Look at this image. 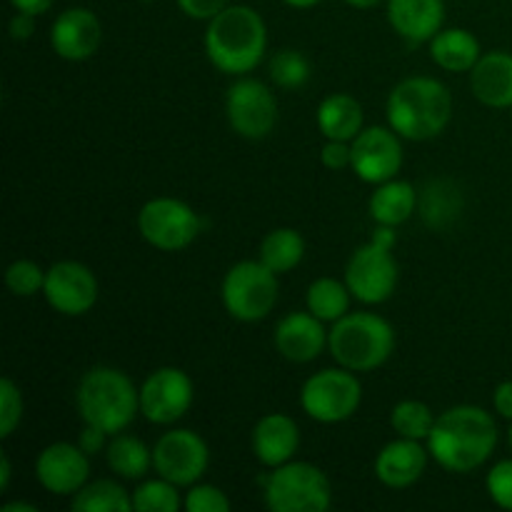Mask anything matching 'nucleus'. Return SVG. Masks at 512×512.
<instances>
[{
  "instance_id": "obj_1",
  "label": "nucleus",
  "mask_w": 512,
  "mask_h": 512,
  "mask_svg": "<svg viewBox=\"0 0 512 512\" xmlns=\"http://www.w3.org/2000/svg\"><path fill=\"white\" fill-rule=\"evenodd\" d=\"M498 423L478 405H455L438 415L425 440L430 458L448 473H473L493 458L498 448Z\"/></svg>"
},
{
  "instance_id": "obj_2",
  "label": "nucleus",
  "mask_w": 512,
  "mask_h": 512,
  "mask_svg": "<svg viewBox=\"0 0 512 512\" xmlns=\"http://www.w3.org/2000/svg\"><path fill=\"white\" fill-rule=\"evenodd\" d=\"M268 50V25L250 5H228L208 20L205 53L210 63L225 75L243 78L253 73Z\"/></svg>"
},
{
  "instance_id": "obj_3",
  "label": "nucleus",
  "mask_w": 512,
  "mask_h": 512,
  "mask_svg": "<svg viewBox=\"0 0 512 512\" xmlns=\"http://www.w3.org/2000/svg\"><path fill=\"white\" fill-rule=\"evenodd\" d=\"M453 118L448 85L428 75L400 80L388 95V123L403 140H433Z\"/></svg>"
},
{
  "instance_id": "obj_4",
  "label": "nucleus",
  "mask_w": 512,
  "mask_h": 512,
  "mask_svg": "<svg viewBox=\"0 0 512 512\" xmlns=\"http://www.w3.org/2000/svg\"><path fill=\"white\" fill-rule=\"evenodd\" d=\"M75 403L85 425H95L113 438L140 413V390L123 370L98 365L80 378Z\"/></svg>"
},
{
  "instance_id": "obj_5",
  "label": "nucleus",
  "mask_w": 512,
  "mask_h": 512,
  "mask_svg": "<svg viewBox=\"0 0 512 512\" xmlns=\"http://www.w3.org/2000/svg\"><path fill=\"white\" fill-rule=\"evenodd\" d=\"M330 355L353 373H370L390 360L395 350V330L380 315L360 310L335 320L328 333Z\"/></svg>"
},
{
  "instance_id": "obj_6",
  "label": "nucleus",
  "mask_w": 512,
  "mask_h": 512,
  "mask_svg": "<svg viewBox=\"0 0 512 512\" xmlns=\"http://www.w3.org/2000/svg\"><path fill=\"white\" fill-rule=\"evenodd\" d=\"M395 240H398L395 228L378 225L370 243L360 245L350 255L345 265V285L355 300L365 305H380L393 298L400 278L398 260L393 255Z\"/></svg>"
},
{
  "instance_id": "obj_7",
  "label": "nucleus",
  "mask_w": 512,
  "mask_h": 512,
  "mask_svg": "<svg viewBox=\"0 0 512 512\" xmlns=\"http://www.w3.org/2000/svg\"><path fill=\"white\" fill-rule=\"evenodd\" d=\"M263 498L273 512H325L333 505V485L313 463L290 460L270 468L263 480Z\"/></svg>"
},
{
  "instance_id": "obj_8",
  "label": "nucleus",
  "mask_w": 512,
  "mask_h": 512,
  "mask_svg": "<svg viewBox=\"0 0 512 512\" xmlns=\"http://www.w3.org/2000/svg\"><path fill=\"white\" fill-rule=\"evenodd\" d=\"M220 298L230 318L240 323H258L273 313L278 303V273L263 260H240L225 273Z\"/></svg>"
},
{
  "instance_id": "obj_9",
  "label": "nucleus",
  "mask_w": 512,
  "mask_h": 512,
  "mask_svg": "<svg viewBox=\"0 0 512 512\" xmlns=\"http://www.w3.org/2000/svg\"><path fill=\"white\" fill-rule=\"evenodd\" d=\"M363 403V385L348 368H325L310 375L300 390V408L310 420L323 425L345 423Z\"/></svg>"
},
{
  "instance_id": "obj_10",
  "label": "nucleus",
  "mask_w": 512,
  "mask_h": 512,
  "mask_svg": "<svg viewBox=\"0 0 512 512\" xmlns=\"http://www.w3.org/2000/svg\"><path fill=\"white\" fill-rule=\"evenodd\" d=\"M138 230L143 240L163 253H178L203 230V220L190 208L188 203L178 198H153L140 208Z\"/></svg>"
},
{
  "instance_id": "obj_11",
  "label": "nucleus",
  "mask_w": 512,
  "mask_h": 512,
  "mask_svg": "<svg viewBox=\"0 0 512 512\" xmlns=\"http://www.w3.org/2000/svg\"><path fill=\"white\" fill-rule=\"evenodd\" d=\"M210 463L208 443L188 428L168 430L153 445V470L178 488L200 483Z\"/></svg>"
},
{
  "instance_id": "obj_12",
  "label": "nucleus",
  "mask_w": 512,
  "mask_h": 512,
  "mask_svg": "<svg viewBox=\"0 0 512 512\" xmlns=\"http://www.w3.org/2000/svg\"><path fill=\"white\" fill-rule=\"evenodd\" d=\"M228 123L240 138L263 140L278 123V100L265 83L255 78H240L230 85L225 98Z\"/></svg>"
},
{
  "instance_id": "obj_13",
  "label": "nucleus",
  "mask_w": 512,
  "mask_h": 512,
  "mask_svg": "<svg viewBox=\"0 0 512 512\" xmlns=\"http://www.w3.org/2000/svg\"><path fill=\"white\" fill-rule=\"evenodd\" d=\"M195 388L185 370L158 368L140 385V413L153 425H173L193 408Z\"/></svg>"
},
{
  "instance_id": "obj_14",
  "label": "nucleus",
  "mask_w": 512,
  "mask_h": 512,
  "mask_svg": "<svg viewBox=\"0 0 512 512\" xmlns=\"http://www.w3.org/2000/svg\"><path fill=\"white\" fill-rule=\"evenodd\" d=\"M43 295L55 313L80 318L98 303V278L88 265L78 260H60L45 273Z\"/></svg>"
},
{
  "instance_id": "obj_15",
  "label": "nucleus",
  "mask_w": 512,
  "mask_h": 512,
  "mask_svg": "<svg viewBox=\"0 0 512 512\" xmlns=\"http://www.w3.org/2000/svg\"><path fill=\"white\" fill-rule=\"evenodd\" d=\"M400 140L403 138L393 128H383V125H370V128L360 130L358 138L350 143L353 173L370 185L398 178L400 168H403V143Z\"/></svg>"
},
{
  "instance_id": "obj_16",
  "label": "nucleus",
  "mask_w": 512,
  "mask_h": 512,
  "mask_svg": "<svg viewBox=\"0 0 512 512\" xmlns=\"http://www.w3.org/2000/svg\"><path fill=\"white\" fill-rule=\"evenodd\" d=\"M35 478L48 493L73 498L90 478V455L75 443H53L40 450Z\"/></svg>"
},
{
  "instance_id": "obj_17",
  "label": "nucleus",
  "mask_w": 512,
  "mask_h": 512,
  "mask_svg": "<svg viewBox=\"0 0 512 512\" xmlns=\"http://www.w3.org/2000/svg\"><path fill=\"white\" fill-rule=\"evenodd\" d=\"M100 43H103V25L90 8L63 10L50 28V45L55 55L70 63L93 58Z\"/></svg>"
},
{
  "instance_id": "obj_18",
  "label": "nucleus",
  "mask_w": 512,
  "mask_h": 512,
  "mask_svg": "<svg viewBox=\"0 0 512 512\" xmlns=\"http://www.w3.org/2000/svg\"><path fill=\"white\" fill-rule=\"evenodd\" d=\"M330 330L313 313H288L275 325V350L290 363H313L328 345Z\"/></svg>"
},
{
  "instance_id": "obj_19",
  "label": "nucleus",
  "mask_w": 512,
  "mask_h": 512,
  "mask_svg": "<svg viewBox=\"0 0 512 512\" xmlns=\"http://www.w3.org/2000/svg\"><path fill=\"white\" fill-rule=\"evenodd\" d=\"M428 460L430 450L423 440L398 438L385 445L375 458V478L388 488H410L423 478Z\"/></svg>"
},
{
  "instance_id": "obj_20",
  "label": "nucleus",
  "mask_w": 512,
  "mask_h": 512,
  "mask_svg": "<svg viewBox=\"0 0 512 512\" xmlns=\"http://www.w3.org/2000/svg\"><path fill=\"white\" fill-rule=\"evenodd\" d=\"M300 448V430L290 415L268 413L253 428V453L265 468L290 463Z\"/></svg>"
},
{
  "instance_id": "obj_21",
  "label": "nucleus",
  "mask_w": 512,
  "mask_h": 512,
  "mask_svg": "<svg viewBox=\"0 0 512 512\" xmlns=\"http://www.w3.org/2000/svg\"><path fill=\"white\" fill-rule=\"evenodd\" d=\"M388 20L408 43H430L443 30L445 0H388Z\"/></svg>"
},
{
  "instance_id": "obj_22",
  "label": "nucleus",
  "mask_w": 512,
  "mask_h": 512,
  "mask_svg": "<svg viewBox=\"0 0 512 512\" xmlns=\"http://www.w3.org/2000/svg\"><path fill=\"white\" fill-rule=\"evenodd\" d=\"M473 95L488 108H512V53L490 50L470 70Z\"/></svg>"
},
{
  "instance_id": "obj_23",
  "label": "nucleus",
  "mask_w": 512,
  "mask_h": 512,
  "mask_svg": "<svg viewBox=\"0 0 512 512\" xmlns=\"http://www.w3.org/2000/svg\"><path fill=\"white\" fill-rule=\"evenodd\" d=\"M420 205V195L415 190L413 183L408 180H385L375 188V193L370 195V218L375 220V225H390V228H398V225L408 223L413 218V213Z\"/></svg>"
},
{
  "instance_id": "obj_24",
  "label": "nucleus",
  "mask_w": 512,
  "mask_h": 512,
  "mask_svg": "<svg viewBox=\"0 0 512 512\" xmlns=\"http://www.w3.org/2000/svg\"><path fill=\"white\" fill-rule=\"evenodd\" d=\"M318 128L325 140L353 143L365 128V113L360 100L348 93H333L318 105Z\"/></svg>"
},
{
  "instance_id": "obj_25",
  "label": "nucleus",
  "mask_w": 512,
  "mask_h": 512,
  "mask_svg": "<svg viewBox=\"0 0 512 512\" xmlns=\"http://www.w3.org/2000/svg\"><path fill=\"white\" fill-rule=\"evenodd\" d=\"M480 55V40L465 28H445L430 40V58L448 73H470Z\"/></svg>"
},
{
  "instance_id": "obj_26",
  "label": "nucleus",
  "mask_w": 512,
  "mask_h": 512,
  "mask_svg": "<svg viewBox=\"0 0 512 512\" xmlns=\"http://www.w3.org/2000/svg\"><path fill=\"white\" fill-rule=\"evenodd\" d=\"M108 468L123 480H140L153 468V450L135 435H113L105 448Z\"/></svg>"
},
{
  "instance_id": "obj_27",
  "label": "nucleus",
  "mask_w": 512,
  "mask_h": 512,
  "mask_svg": "<svg viewBox=\"0 0 512 512\" xmlns=\"http://www.w3.org/2000/svg\"><path fill=\"white\" fill-rule=\"evenodd\" d=\"M305 258V240L295 228H275L260 240V260L273 273L283 275L298 268Z\"/></svg>"
},
{
  "instance_id": "obj_28",
  "label": "nucleus",
  "mask_w": 512,
  "mask_h": 512,
  "mask_svg": "<svg viewBox=\"0 0 512 512\" xmlns=\"http://www.w3.org/2000/svg\"><path fill=\"white\" fill-rule=\"evenodd\" d=\"M75 512H133V493L115 480L85 483L70 500Z\"/></svg>"
},
{
  "instance_id": "obj_29",
  "label": "nucleus",
  "mask_w": 512,
  "mask_h": 512,
  "mask_svg": "<svg viewBox=\"0 0 512 512\" xmlns=\"http://www.w3.org/2000/svg\"><path fill=\"white\" fill-rule=\"evenodd\" d=\"M350 298L353 293L345 280L340 283L338 278H318L310 283L308 293H305V305L323 323H335L345 313H350Z\"/></svg>"
},
{
  "instance_id": "obj_30",
  "label": "nucleus",
  "mask_w": 512,
  "mask_h": 512,
  "mask_svg": "<svg viewBox=\"0 0 512 512\" xmlns=\"http://www.w3.org/2000/svg\"><path fill=\"white\" fill-rule=\"evenodd\" d=\"M438 415L430 410V405L420 403V400H403L390 413V425L398 433V438L410 440H428L435 428Z\"/></svg>"
},
{
  "instance_id": "obj_31",
  "label": "nucleus",
  "mask_w": 512,
  "mask_h": 512,
  "mask_svg": "<svg viewBox=\"0 0 512 512\" xmlns=\"http://www.w3.org/2000/svg\"><path fill=\"white\" fill-rule=\"evenodd\" d=\"M463 208L458 198V190L450 188V183H433L420 198V213L425 215L428 225L433 228H445L450 220L458 218V210Z\"/></svg>"
},
{
  "instance_id": "obj_32",
  "label": "nucleus",
  "mask_w": 512,
  "mask_h": 512,
  "mask_svg": "<svg viewBox=\"0 0 512 512\" xmlns=\"http://www.w3.org/2000/svg\"><path fill=\"white\" fill-rule=\"evenodd\" d=\"M180 505L183 500H180L178 485L160 475L155 480H145L133 490L135 512H175L180 510Z\"/></svg>"
},
{
  "instance_id": "obj_33",
  "label": "nucleus",
  "mask_w": 512,
  "mask_h": 512,
  "mask_svg": "<svg viewBox=\"0 0 512 512\" xmlns=\"http://www.w3.org/2000/svg\"><path fill=\"white\" fill-rule=\"evenodd\" d=\"M310 73H313L310 70V60L300 50H280L270 60V78H273L275 85H280L285 90L303 88L310 80Z\"/></svg>"
},
{
  "instance_id": "obj_34",
  "label": "nucleus",
  "mask_w": 512,
  "mask_h": 512,
  "mask_svg": "<svg viewBox=\"0 0 512 512\" xmlns=\"http://www.w3.org/2000/svg\"><path fill=\"white\" fill-rule=\"evenodd\" d=\"M45 273L48 270H43L33 260H15L5 270V285L18 298H33V295L43 293Z\"/></svg>"
},
{
  "instance_id": "obj_35",
  "label": "nucleus",
  "mask_w": 512,
  "mask_h": 512,
  "mask_svg": "<svg viewBox=\"0 0 512 512\" xmlns=\"http://www.w3.org/2000/svg\"><path fill=\"white\" fill-rule=\"evenodd\" d=\"M23 393L10 378L0 380V438L8 440L23 420Z\"/></svg>"
},
{
  "instance_id": "obj_36",
  "label": "nucleus",
  "mask_w": 512,
  "mask_h": 512,
  "mask_svg": "<svg viewBox=\"0 0 512 512\" xmlns=\"http://www.w3.org/2000/svg\"><path fill=\"white\" fill-rule=\"evenodd\" d=\"M183 508L188 512H230L233 503L218 485L195 483L190 485L188 495H185Z\"/></svg>"
},
{
  "instance_id": "obj_37",
  "label": "nucleus",
  "mask_w": 512,
  "mask_h": 512,
  "mask_svg": "<svg viewBox=\"0 0 512 512\" xmlns=\"http://www.w3.org/2000/svg\"><path fill=\"white\" fill-rule=\"evenodd\" d=\"M485 488H488L490 500L498 508L512 512V458L500 460L490 468L488 478H485Z\"/></svg>"
},
{
  "instance_id": "obj_38",
  "label": "nucleus",
  "mask_w": 512,
  "mask_h": 512,
  "mask_svg": "<svg viewBox=\"0 0 512 512\" xmlns=\"http://www.w3.org/2000/svg\"><path fill=\"white\" fill-rule=\"evenodd\" d=\"M320 163L328 170L350 168V163H353V148L345 140H325L323 150H320Z\"/></svg>"
},
{
  "instance_id": "obj_39",
  "label": "nucleus",
  "mask_w": 512,
  "mask_h": 512,
  "mask_svg": "<svg viewBox=\"0 0 512 512\" xmlns=\"http://www.w3.org/2000/svg\"><path fill=\"white\" fill-rule=\"evenodd\" d=\"M178 8L193 20H213L228 8V0H175Z\"/></svg>"
},
{
  "instance_id": "obj_40",
  "label": "nucleus",
  "mask_w": 512,
  "mask_h": 512,
  "mask_svg": "<svg viewBox=\"0 0 512 512\" xmlns=\"http://www.w3.org/2000/svg\"><path fill=\"white\" fill-rule=\"evenodd\" d=\"M105 438H108V433H103V430L95 428V425H85L83 433H80L78 438V445L88 455H98L100 450L108 448V445H105Z\"/></svg>"
},
{
  "instance_id": "obj_41",
  "label": "nucleus",
  "mask_w": 512,
  "mask_h": 512,
  "mask_svg": "<svg viewBox=\"0 0 512 512\" xmlns=\"http://www.w3.org/2000/svg\"><path fill=\"white\" fill-rule=\"evenodd\" d=\"M493 405L495 413H498L500 418L510 420L512 423V380H505V383H500L498 388H495Z\"/></svg>"
},
{
  "instance_id": "obj_42",
  "label": "nucleus",
  "mask_w": 512,
  "mask_h": 512,
  "mask_svg": "<svg viewBox=\"0 0 512 512\" xmlns=\"http://www.w3.org/2000/svg\"><path fill=\"white\" fill-rule=\"evenodd\" d=\"M35 33V15L30 13H18L10 18V38L13 40H28Z\"/></svg>"
},
{
  "instance_id": "obj_43",
  "label": "nucleus",
  "mask_w": 512,
  "mask_h": 512,
  "mask_svg": "<svg viewBox=\"0 0 512 512\" xmlns=\"http://www.w3.org/2000/svg\"><path fill=\"white\" fill-rule=\"evenodd\" d=\"M53 3L55 0H10V5H13L18 13H30V15H35V18L43 13H48V10L53 8Z\"/></svg>"
},
{
  "instance_id": "obj_44",
  "label": "nucleus",
  "mask_w": 512,
  "mask_h": 512,
  "mask_svg": "<svg viewBox=\"0 0 512 512\" xmlns=\"http://www.w3.org/2000/svg\"><path fill=\"white\" fill-rule=\"evenodd\" d=\"M10 475H13V465H10L8 453L0 455V490H8Z\"/></svg>"
},
{
  "instance_id": "obj_45",
  "label": "nucleus",
  "mask_w": 512,
  "mask_h": 512,
  "mask_svg": "<svg viewBox=\"0 0 512 512\" xmlns=\"http://www.w3.org/2000/svg\"><path fill=\"white\" fill-rule=\"evenodd\" d=\"M285 5H290V8H298V10H308V8H315L318 3H323V0H283Z\"/></svg>"
},
{
  "instance_id": "obj_46",
  "label": "nucleus",
  "mask_w": 512,
  "mask_h": 512,
  "mask_svg": "<svg viewBox=\"0 0 512 512\" xmlns=\"http://www.w3.org/2000/svg\"><path fill=\"white\" fill-rule=\"evenodd\" d=\"M3 512H38V508L30 503H8L3 505Z\"/></svg>"
},
{
  "instance_id": "obj_47",
  "label": "nucleus",
  "mask_w": 512,
  "mask_h": 512,
  "mask_svg": "<svg viewBox=\"0 0 512 512\" xmlns=\"http://www.w3.org/2000/svg\"><path fill=\"white\" fill-rule=\"evenodd\" d=\"M348 5H353V8H360V10H368V8H375V5H380L383 0H345Z\"/></svg>"
},
{
  "instance_id": "obj_48",
  "label": "nucleus",
  "mask_w": 512,
  "mask_h": 512,
  "mask_svg": "<svg viewBox=\"0 0 512 512\" xmlns=\"http://www.w3.org/2000/svg\"><path fill=\"white\" fill-rule=\"evenodd\" d=\"M508 438H510V448H512V423H510V433H508Z\"/></svg>"
}]
</instances>
